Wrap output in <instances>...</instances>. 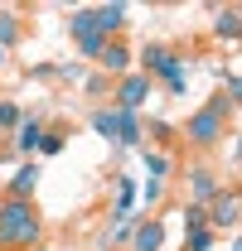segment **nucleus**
I'll return each instance as SVG.
<instances>
[{
	"label": "nucleus",
	"mask_w": 242,
	"mask_h": 251,
	"mask_svg": "<svg viewBox=\"0 0 242 251\" xmlns=\"http://www.w3.org/2000/svg\"><path fill=\"white\" fill-rule=\"evenodd\" d=\"M102 242H107V247H131V218H126V222H112V232H107Z\"/></svg>",
	"instance_id": "19"
},
{
	"label": "nucleus",
	"mask_w": 242,
	"mask_h": 251,
	"mask_svg": "<svg viewBox=\"0 0 242 251\" xmlns=\"http://www.w3.org/2000/svg\"><path fill=\"white\" fill-rule=\"evenodd\" d=\"M136 198H146V203H160V198H165V184H146V188H136Z\"/></svg>",
	"instance_id": "21"
},
{
	"label": "nucleus",
	"mask_w": 242,
	"mask_h": 251,
	"mask_svg": "<svg viewBox=\"0 0 242 251\" xmlns=\"http://www.w3.org/2000/svg\"><path fill=\"white\" fill-rule=\"evenodd\" d=\"M34 251H54V247H34Z\"/></svg>",
	"instance_id": "24"
},
{
	"label": "nucleus",
	"mask_w": 242,
	"mask_h": 251,
	"mask_svg": "<svg viewBox=\"0 0 242 251\" xmlns=\"http://www.w3.org/2000/svg\"><path fill=\"white\" fill-rule=\"evenodd\" d=\"M63 145H68V135H63V130H44V135H39V145H34V155H39V159H54V155H63Z\"/></svg>",
	"instance_id": "17"
},
{
	"label": "nucleus",
	"mask_w": 242,
	"mask_h": 251,
	"mask_svg": "<svg viewBox=\"0 0 242 251\" xmlns=\"http://www.w3.org/2000/svg\"><path fill=\"white\" fill-rule=\"evenodd\" d=\"M146 135H151V140H165V145L175 140V130H170L165 121H151V126H146Z\"/></svg>",
	"instance_id": "20"
},
{
	"label": "nucleus",
	"mask_w": 242,
	"mask_h": 251,
	"mask_svg": "<svg viewBox=\"0 0 242 251\" xmlns=\"http://www.w3.org/2000/svg\"><path fill=\"white\" fill-rule=\"evenodd\" d=\"M88 121H92V130H97V135H107V140L117 145V130H121V106H97Z\"/></svg>",
	"instance_id": "14"
},
{
	"label": "nucleus",
	"mask_w": 242,
	"mask_h": 251,
	"mask_svg": "<svg viewBox=\"0 0 242 251\" xmlns=\"http://www.w3.org/2000/svg\"><path fill=\"white\" fill-rule=\"evenodd\" d=\"M146 169H151L155 184H165V179L175 174V159H170V150H146Z\"/></svg>",
	"instance_id": "15"
},
{
	"label": "nucleus",
	"mask_w": 242,
	"mask_h": 251,
	"mask_svg": "<svg viewBox=\"0 0 242 251\" xmlns=\"http://www.w3.org/2000/svg\"><path fill=\"white\" fill-rule=\"evenodd\" d=\"M151 92H155V82L141 73V68H131L126 77H117V82H112V106H121V111H141Z\"/></svg>",
	"instance_id": "4"
},
{
	"label": "nucleus",
	"mask_w": 242,
	"mask_h": 251,
	"mask_svg": "<svg viewBox=\"0 0 242 251\" xmlns=\"http://www.w3.org/2000/svg\"><path fill=\"white\" fill-rule=\"evenodd\" d=\"M228 121H233V101L218 92V97H209L204 111H194V116L184 121V140L199 145V150H209V145H218V140L228 135Z\"/></svg>",
	"instance_id": "2"
},
{
	"label": "nucleus",
	"mask_w": 242,
	"mask_h": 251,
	"mask_svg": "<svg viewBox=\"0 0 242 251\" xmlns=\"http://www.w3.org/2000/svg\"><path fill=\"white\" fill-rule=\"evenodd\" d=\"M238 34H242V10H218L213 15V39L218 44H238Z\"/></svg>",
	"instance_id": "12"
},
{
	"label": "nucleus",
	"mask_w": 242,
	"mask_h": 251,
	"mask_svg": "<svg viewBox=\"0 0 242 251\" xmlns=\"http://www.w3.org/2000/svg\"><path fill=\"white\" fill-rule=\"evenodd\" d=\"M0 68H5V49H0Z\"/></svg>",
	"instance_id": "23"
},
{
	"label": "nucleus",
	"mask_w": 242,
	"mask_h": 251,
	"mask_svg": "<svg viewBox=\"0 0 242 251\" xmlns=\"http://www.w3.org/2000/svg\"><path fill=\"white\" fill-rule=\"evenodd\" d=\"M44 247V213L25 198H0V251Z\"/></svg>",
	"instance_id": "1"
},
{
	"label": "nucleus",
	"mask_w": 242,
	"mask_h": 251,
	"mask_svg": "<svg viewBox=\"0 0 242 251\" xmlns=\"http://www.w3.org/2000/svg\"><path fill=\"white\" fill-rule=\"evenodd\" d=\"M218 193H223L218 174H213V169H204V164H194V169H189V203H194V208H209Z\"/></svg>",
	"instance_id": "7"
},
{
	"label": "nucleus",
	"mask_w": 242,
	"mask_h": 251,
	"mask_svg": "<svg viewBox=\"0 0 242 251\" xmlns=\"http://www.w3.org/2000/svg\"><path fill=\"white\" fill-rule=\"evenodd\" d=\"M34 188H39V164H34V159H25V164L10 174L5 198H25V203H34Z\"/></svg>",
	"instance_id": "10"
},
{
	"label": "nucleus",
	"mask_w": 242,
	"mask_h": 251,
	"mask_svg": "<svg viewBox=\"0 0 242 251\" xmlns=\"http://www.w3.org/2000/svg\"><path fill=\"white\" fill-rule=\"evenodd\" d=\"M44 130H49L44 116H25L20 130H15V155H34V145H39V135H44Z\"/></svg>",
	"instance_id": "11"
},
{
	"label": "nucleus",
	"mask_w": 242,
	"mask_h": 251,
	"mask_svg": "<svg viewBox=\"0 0 242 251\" xmlns=\"http://www.w3.org/2000/svg\"><path fill=\"white\" fill-rule=\"evenodd\" d=\"M131 208H136V179H117V198H112V222H126L131 218Z\"/></svg>",
	"instance_id": "13"
},
{
	"label": "nucleus",
	"mask_w": 242,
	"mask_h": 251,
	"mask_svg": "<svg viewBox=\"0 0 242 251\" xmlns=\"http://www.w3.org/2000/svg\"><path fill=\"white\" fill-rule=\"evenodd\" d=\"M20 121H25V111L15 101H0V130H20Z\"/></svg>",
	"instance_id": "18"
},
{
	"label": "nucleus",
	"mask_w": 242,
	"mask_h": 251,
	"mask_svg": "<svg viewBox=\"0 0 242 251\" xmlns=\"http://www.w3.org/2000/svg\"><path fill=\"white\" fill-rule=\"evenodd\" d=\"M20 39H25V20H20V15H5V10H0V49H15Z\"/></svg>",
	"instance_id": "16"
},
{
	"label": "nucleus",
	"mask_w": 242,
	"mask_h": 251,
	"mask_svg": "<svg viewBox=\"0 0 242 251\" xmlns=\"http://www.w3.org/2000/svg\"><path fill=\"white\" fill-rule=\"evenodd\" d=\"M68 34H73V49H78L83 58H92V63H97V53L107 49V34L97 29L92 10H73V15H68Z\"/></svg>",
	"instance_id": "3"
},
{
	"label": "nucleus",
	"mask_w": 242,
	"mask_h": 251,
	"mask_svg": "<svg viewBox=\"0 0 242 251\" xmlns=\"http://www.w3.org/2000/svg\"><path fill=\"white\" fill-rule=\"evenodd\" d=\"M131 251H165V222L160 218L131 222Z\"/></svg>",
	"instance_id": "8"
},
{
	"label": "nucleus",
	"mask_w": 242,
	"mask_h": 251,
	"mask_svg": "<svg viewBox=\"0 0 242 251\" xmlns=\"http://www.w3.org/2000/svg\"><path fill=\"white\" fill-rule=\"evenodd\" d=\"M97 68H102V77H126L131 68H136V49L126 44V39H107V49L97 53Z\"/></svg>",
	"instance_id": "5"
},
{
	"label": "nucleus",
	"mask_w": 242,
	"mask_h": 251,
	"mask_svg": "<svg viewBox=\"0 0 242 251\" xmlns=\"http://www.w3.org/2000/svg\"><path fill=\"white\" fill-rule=\"evenodd\" d=\"M184 251H213V242H218V232L209 227V218H204V208H184Z\"/></svg>",
	"instance_id": "6"
},
{
	"label": "nucleus",
	"mask_w": 242,
	"mask_h": 251,
	"mask_svg": "<svg viewBox=\"0 0 242 251\" xmlns=\"http://www.w3.org/2000/svg\"><path fill=\"white\" fill-rule=\"evenodd\" d=\"M5 159H10V155H0V164H5Z\"/></svg>",
	"instance_id": "25"
},
{
	"label": "nucleus",
	"mask_w": 242,
	"mask_h": 251,
	"mask_svg": "<svg viewBox=\"0 0 242 251\" xmlns=\"http://www.w3.org/2000/svg\"><path fill=\"white\" fill-rule=\"evenodd\" d=\"M88 92H92V97H102V92H112V77H92V82H88Z\"/></svg>",
	"instance_id": "22"
},
{
	"label": "nucleus",
	"mask_w": 242,
	"mask_h": 251,
	"mask_svg": "<svg viewBox=\"0 0 242 251\" xmlns=\"http://www.w3.org/2000/svg\"><path fill=\"white\" fill-rule=\"evenodd\" d=\"M204 218H209V227H213V232L233 227V222H238V193H233V188H223V193L213 198L209 208H204Z\"/></svg>",
	"instance_id": "9"
}]
</instances>
